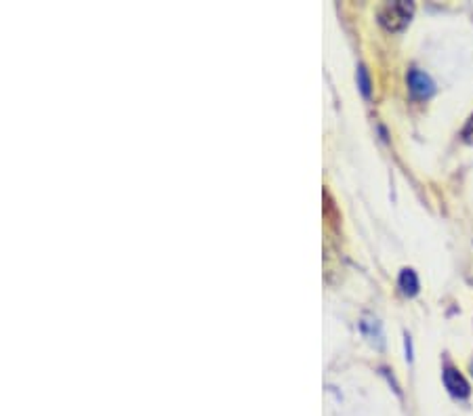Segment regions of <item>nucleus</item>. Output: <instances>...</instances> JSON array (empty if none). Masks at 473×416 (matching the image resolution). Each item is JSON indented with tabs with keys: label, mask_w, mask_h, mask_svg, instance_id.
I'll return each instance as SVG.
<instances>
[{
	"label": "nucleus",
	"mask_w": 473,
	"mask_h": 416,
	"mask_svg": "<svg viewBox=\"0 0 473 416\" xmlns=\"http://www.w3.org/2000/svg\"><path fill=\"white\" fill-rule=\"evenodd\" d=\"M414 4L406 2V0H398V2H389L379 11V21L385 30L389 32H400L404 30L412 17Z\"/></svg>",
	"instance_id": "f257e3e1"
},
{
	"label": "nucleus",
	"mask_w": 473,
	"mask_h": 416,
	"mask_svg": "<svg viewBox=\"0 0 473 416\" xmlns=\"http://www.w3.org/2000/svg\"><path fill=\"white\" fill-rule=\"evenodd\" d=\"M408 86H410V93L414 97H421V99L431 97L433 91H435L433 80L425 71H421V69H410L408 71Z\"/></svg>",
	"instance_id": "f03ea898"
},
{
	"label": "nucleus",
	"mask_w": 473,
	"mask_h": 416,
	"mask_svg": "<svg viewBox=\"0 0 473 416\" xmlns=\"http://www.w3.org/2000/svg\"><path fill=\"white\" fill-rule=\"evenodd\" d=\"M444 385H446V389H448L455 398H461V400L469 398V393H472L469 383H467L465 376H463L459 370H455V368H446V370H444Z\"/></svg>",
	"instance_id": "7ed1b4c3"
},
{
	"label": "nucleus",
	"mask_w": 473,
	"mask_h": 416,
	"mask_svg": "<svg viewBox=\"0 0 473 416\" xmlns=\"http://www.w3.org/2000/svg\"><path fill=\"white\" fill-rule=\"evenodd\" d=\"M400 288H402V292H404L406 296H414L416 292H418V277L416 274L412 272V270H402V274H400Z\"/></svg>",
	"instance_id": "20e7f679"
},
{
	"label": "nucleus",
	"mask_w": 473,
	"mask_h": 416,
	"mask_svg": "<svg viewBox=\"0 0 473 416\" xmlns=\"http://www.w3.org/2000/svg\"><path fill=\"white\" fill-rule=\"evenodd\" d=\"M358 84H360V91H362V95L364 97H370V78H368V71L366 68H360L358 69Z\"/></svg>",
	"instance_id": "39448f33"
},
{
	"label": "nucleus",
	"mask_w": 473,
	"mask_h": 416,
	"mask_svg": "<svg viewBox=\"0 0 473 416\" xmlns=\"http://www.w3.org/2000/svg\"><path fill=\"white\" fill-rule=\"evenodd\" d=\"M463 139H465L467 143H473V116L467 120V125H465V129H463Z\"/></svg>",
	"instance_id": "423d86ee"
}]
</instances>
